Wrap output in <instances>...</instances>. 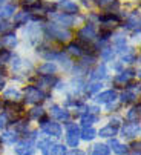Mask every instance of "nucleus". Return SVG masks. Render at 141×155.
<instances>
[{
  "instance_id": "1",
  "label": "nucleus",
  "mask_w": 141,
  "mask_h": 155,
  "mask_svg": "<svg viewBox=\"0 0 141 155\" xmlns=\"http://www.w3.org/2000/svg\"><path fill=\"white\" fill-rule=\"evenodd\" d=\"M46 32H48L49 38H54V40H58V41H67L72 37V32L69 29H66L60 25H54V23L46 26Z\"/></svg>"
},
{
  "instance_id": "2",
  "label": "nucleus",
  "mask_w": 141,
  "mask_h": 155,
  "mask_svg": "<svg viewBox=\"0 0 141 155\" xmlns=\"http://www.w3.org/2000/svg\"><path fill=\"white\" fill-rule=\"evenodd\" d=\"M44 98H46V94L35 86H28L25 89V100L28 103H40Z\"/></svg>"
},
{
  "instance_id": "3",
  "label": "nucleus",
  "mask_w": 141,
  "mask_h": 155,
  "mask_svg": "<svg viewBox=\"0 0 141 155\" xmlns=\"http://www.w3.org/2000/svg\"><path fill=\"white\" fill-rule=\"evenodd\" d=\"M95 35H97V31H95V28H93L92 25H86L84 28H81L80 31H78V41H81V43H90L93 38H95Z\"/></svg>"
},
{
  "instance_id": "4",
  "label": "nucleus",
  "mask_w": 141,
  "mask_h": 155,
  "mask_svg": "<svg viewBox=\"0 0 141 155\" xmlns=\"http://www.w3.org/2000/svg\"><path fill=\"white\" fill-rule=\"evenodd\" d=\"M67 144L72 146V147H77L78 146V141H80V129L78 126L75 124H67Z\"/></svg>"
},
{
  "instance_id": "5",
  "label": "nucleus",
  "mask_w": 141,
  "mask_h": 155,
  "mask_svg": "<svg viewBox=\"0 0 141 155\" xmlns=\"http://www.w3.org/2000/svg\"><path fill=\"white\" fill-rule=\"evenodd\" d=\"M67 52H69V54H72V55H83L84 52H87V45H86V43H81V41L69 43Z\"/></svg>"
},
{
  "instance_id": "6",
  "label": "nucleus",
  "mask_w": 141,
  "mask_h": 155,
  "mask_svg": "<svg viewBox=\"0 0 141 155\" xmlns=\"http://www.w3.org/2000/svg\"><path fill=\"white\" fill-rule=\"evenodd\" d=\"M32 152H34V144L29 140L28 141L25 140V141H21L15 146V153L17 155H32Z\"/></svg>"
},
{
  "instance_id": "7",
  "label": "nucleus",
  "mask_w": 141,
  "mask_h": 155,
  "mask_svg": "<svg viewBox=\"0 0 141 155\" xmlns=\"http://www.w3.org/2000/svg\"><path fill=\"white\" fill-rule=\"evenodd\" d=\"M43 130L46 132L48 135H54V137H61V126L58 123H52V121H48L44 123L43 126Z\"/></svg>"
},
{
  "instance_id": "8",
  "label": "nucleus",
  "mask_w": 141,
  "mask_h": 155,
  "mask_svg": "<svg viewBox=\"0 0 141 155\" xmlns=\"http://www.w3.org/2000/svg\"><path fill=\"white\" fill-rule=\"evenodd\" d=\"M51 115H52L54 118H57L58 121H67L69 117H70L66 109H63V107H60V106H57V104H54V106L51 107Z\"/></svg>"
},
{
  "instance_id": "9",
  "label": "nucleus",
  "mask_w": 141,
  "mask_h": 155,
  "mask_svg": "<svg viewBox=\"0 0 141 155\" xmlns=\"http://www.w3.org/2000/svg\"><path fill=\"white\" fill-rule=\"evenodd\" d=\"M133 77H135V71H133V69H127V71H124V72H121V74L116 75V77L113 78V83H115V84H127L129 80L133 78Z\"/></svg>"
},
{
  "instance_id": "10",
  "label": "nucleus",
  "mask_w": 141,
  "mask_h": 155,
  "mask_svg": "<svg viewBox=\"0 0 141 155\" xmlns=\"http://www.w3.org/2000/svg\"><path fill=\"white\" fill-rule=\"evenodd\" d=\"M115 100H116V92H115V91H112V89H109V91H104V92L98 94V95H97V98H95V101H97V103H112V101H115Z\"/></svg>"
},
{
  "instance_id": "11",
  "label": "nucleus",
  "mask_w": 141,
  "mask_h": 155,
  "mask_svg": "<svg viewBox=\"0 0 141 155\" xmlns=\"http://www.w3.org/2000/svg\"><path fill=\"white\" fill-rule=\"evenodd\" d=\"M54 18L58 21L60 25H63V26H70V25H74V21H75V17L72 14H66V12L54 14Z\"/></svg>"
},
{
  "instance_id": "12",
  "label": "nucleus",
  "mask_w": 141,
  "mask_h": 155,
  "mask_svg": "<svg viewBox=\"0 0 141 155\" xmlns=\"http://www.w3.org/2000/svg\"><path fill=\"white\" fill-rule=\"evenodd\" d=\"M139 132V124L138 123H127L123 126V135L127 137V138H132L135 137Z\"/></svg>"
},
{
  "instance_id": "13",
  "label": "nucleus",
  "mask_w": 141,
  "mask_h": 155,
  "mask_svg": "<svg viewBox=\"0 0 141 155\" xmlns=\"http://www.w3.org/2000/svg\"><path fill=\"white\" fill-rule=\"evenodd\" d=\"M54 141L51 138H44V140H40L38 141V149L44 153V155H51L52 153V149H54Z\"/></svg>"
},
{
  "instance_id": "14",
  "label": "nucleus",
  "mask_w": 141,
  "mask_h": 155,
  "mask_svg": "<svg viewBox=\"0 0 141 155\" xmlns=\"http://www.w3.org/2000/svg\"><path fill=\"white\" fill-rule=\"evenodd\" d=\"M0 43H2V46H5V48H14L17 45V37L12 32H6L2 38H0Z\"/></svg>"
},
{
  "instance_id": "15",
  "label": "nucleus",
  "mask_w": 141,
  "mask_h": 155,
  "mask_svg": "<svg viewBox=\"0 0 141 155\" xmlns=\"http://www.w3.org/2000/svg\"><path fill=\"white\" fill-rule=\"evenodd\" d=\"M58 5L66 14H77V11H78V6L74 2H69V0H60Z\"/></svg>"
},
{
  "instance_id": "16",
  "label": "nucleus",
  "mask_w": 141,
  "mask_h": 155,
  "mask_svg": "<svg viewBox=\"0 0 141 155\" xmlns=\"http://www.w3.org/2000/svg\"><path fill=\"white\" fill-rule=\"evenodd\" d=\"M57 71V66L52 63V61H48V63H43L40 68H38V72L41 75H51Z\"/></svg>"
},
{
  "instance_id": "17",
  "label": "nucleus",
  "mask_w": 141,
  "mask_h": 155,
  "mask_svg": "<svg viewBox=\"0 0 141 155\" xmlns=\"http://www.w3.org/2000/svg\"><path fill=\"white\" fill-rule=\"evenodd\" d=\"M97 120H98V117L97 115H93V114H86V115H83L81 117V123H83V126L84 127H90L93 123H97Z\"/></svg>"
},
{
  "instance_id": "18",
  "label": "nucleus",
  "mask_w": 141,
  "mask_h": 155,
  "mask_svg": "<svg viewBox=\"0 0 141 155\" xmlns=\"http://www.w3.org/2000/svg\"><path fill=\"white\" fill-rule=\"evenodd\" d=\"M109 144H110V147H112L116 153H120V155H123V153H126V152H127V146H124V144L118 143L116 140H110V141H109Z\"/></svg>"
},
{
  "instance_id": "19",
  "label": "nucleus",
  "mask_w": 141,
  "mask_h": 155,
  "mask_svg": "<svg viewBox=\"0 0 141 155\" xmlns=\"http://www.w3.org/2000/svg\"><path fill=\"white\" fill-rule=\"evenodd\" d=\"M98 20L103 21V23H118V21H120V15H116V14H106V15H100Z\"/></svg>"
},
{
  "instance_id": "20",
  "label": "nucleus",
  "mask_w": 141,
  "mask_h": 155,
  "mask_svg": "<svg viewBox=\"0 0 141 155\" xmlns=\"http://www.w3.org/2000/svg\"><path fill=\"white\" fill-rule=\"evenodd\" d=\"M116 132H118L116 127L106 126V127L100 129V132H97V135H100V137H112V135H116Z\"/></svg>"
},
{
  "instance_id": "21",
  "label": "nucleus",
  "mask_w": 141,
  "mask_h": 155,
  "mask_svg": "<svg viewBox=\"0 0 141 155\" xmlns=\"http://www.w3.org/2000/svg\"><path fill=\"white\" fill-rule=\"evenodd\" d=\"M126 28L129 29H136L139 31V18H138V14H133L127 21H126Z\"/></svg>"
},
{
  "instance_id": "22",
  "label": "nucleus",
  "mask_w": 141,
  "mask_h": 155,
  "mask_svg": "<svg viewBox=\"0 0 141 155\" xmlns=\"http://www.w3.org/2000/svg\"><path fill=\"white\" fill-rule=\"evenodd\" d=\"M138 118H139V104H136L135 107H132L129 112H127V120L129 121L138 123Z\"/></svg>"
},
{
  "instance_id": "23",
  "label": "nucleus",
  "mask_w": 141,
  "mask_h": 155,
  "mask_svg": "<svg viewBox=\"0 0 141 155\" xmlns=\"http://www.w3.org/2000/svg\"><path fill=\"white\" fill-rule=\"evenodd\" d=\"M15 11V6L14 5H3V6H0V17H3V18H8L9 15H12Z\"/></svg>"
},
{
  "instance_id": "24",
  "label": "nucleus",
  "mask_w": 141,
  "mask_h": 155,
  "mask_svg": "<svg viewBox=\"0 0 141 155\" xmlns=\"http://www.w3.org/2000/svg\"><path fill=\"white\" fill-rule=\"evenodd\" d=\"M104 77H106V66L104 64L98 66V68L90 74V78L92 80H100V78H104Z\"/></svg>"
},
{
  "instance_id": "25",
  "label": "nucleus",
  "mask_w": 141,
  "mask_h": 155,
  "mask_svg": "<svg viewBox=\"0 0 141 155\" xmlns=\"http://www.w3.org/2000/svg\"><path fill=\"white\" fill-rule=\"evenodd\" d=\"M80 135H81L83 140L90 141V140H93V138L97 137V130H95V129H92V127H86V129L83 130V134H80Z\"/></svg>"
},
{
  "instance_id": "26",
  "label": "nucleus",
  "mask_w": 141,
  "mask_h": 155,
  "mask_svg": "<svg viewBox=\"0 0 141 155\" xmlns=\"http://www.w3.org/2000/svg\"><path fill=\"white\" fill-rule=\"evenodd\" d=\"M92 155H109V147L106 144H95Z\"/></svg>"
},
{
  "instance_id": "27",
  "label": "nucleus",
  "mask_w": 141,
  "mask_h": 155,
  "mask_svg": "<svg viewBox=\"0 0 141 155\" xmlns=\"http://www.w3.org/2000/svg\"><path fill=\"white\" fill-rule=\"evenodd\" d=\"M17 134L15 132H12V130H9V132H5V134L2 135V140L5 141V143H8V144H12L14 141H17Z\"/></svg>"
},
{
  "instance_id": "28",
  "label": "nucleus",
  "mask_w": 141,
  "mask_h": 155,
  "mask_svg": "<svg viewBox=\"0 0 141 155\" xmlns=\"http://www.w3.org/2000/svg\"><path fill=\"white\" fill-rule=\"evenodd\" d=\"M115 49L118 51V52H124L127 48H126V40H124V37H116L115 38Z\"/></svg>"
},
{
  "instance_id": "29",
  "label": "nucleus",
  "mask_w": 141,
  "mask_h": 155,
  "mask_svg": "<svg viewBox=\"0 0 141 155\" xmlns=\"http://www.w3.org/2000/svg\"><path fill=\"white\" fill-rule=\"evenodd\" d=\"M28 18H29V14H28V11H25V12H18L14 17V21H15L17 25H21V23H26Z\"/></svg>"
},
{
  "instance_id": "30",
  "label": "nucleus",
  "mask_w": 141,
  "mask_h": 155,
  "mask_svg": "<svg viewBox=\"0 0 141 155\" xmlns=\"http://www.w3.org/2000/svg\"><path fill=\"white\" fill-rule=\"evenodd\" d=\"M43 115H44V110H43V107H34V109H31V110H29V117H31V118L40 120Z\"/></svg>"
},
{
  "instance_id": "31",
  "label": "nucleus",
  "mask_w": 141,
  "mask_h": 155,
  "mask_svg": "<svg viewBox=\"0 0 141 155\" xmlns=\"http://www.w3.org/2000/svg\"><path fill=\"white\" fill-rule=\"evenodd\" d=\"M57 81H58V80H57V78H54V77H51V75H43V77H41V80H40V83H41V84H44L46 87L54 86Z\"/></svg>"
},
{
  "instance_id": "32",
  "label": "nucleus",
  "mask_w": 141,
  "mask_h": 155,
  "mask_svg": "<svg viewBox=\"0 0 141 155\" xmlns=\"http://www.w3.org/2000/svg\"><path fill=\"white\" fill-rule=\"evenodd\" d=\"M5 98H8V100H14V101H15V100L20 98V92L12 87V89H8V91L5 92Z\"/></svg>"
},
{
  "instance_id": "33",
  "label": "nucleus",
  "mask_w": 141,
  "mask_h": 155,
  "mask_svg": "<svg viewBox=\"0 0 141 155\" xmlns=\"http://www.w3.org/2000/svg\"><path fill=\"white\" fill-rule=\"evenodd\" d=\"M133 100H135V94H133V92L126 91V92L121 94V101H123V103H132Z\"/></svg>"
},
{
  "instance_id": "34",
  "label": "nucleus",
  "mask_w": 141,
  "mask_h": 155,
  "mask_svg": "<svg viewBox=\"0 0 141 155\" xmlns=\"http://www.w3.org/2000/svg\"><path fill=\"white\" fill-rule=\"evenodd\" d=\"M101 57H103V60L109 61V60H112V58H113V51H112L110 48H104V49H103V52H101Z\"/></svg>"
},
{
  "instance_id": "35",
  "label": "nucleus",
  "mask_w": 141,
  "mask_h": 155,
  "mask_svg": "<svg viewBox=\"0 0 141 155\" xmlns=\"http://www.w3.org/2000/svg\"><path fill=\"white\" fill-rule=\"evenodd\" d=\"M11 58V52L8 49H2L0 51V63H6Z\"/></svg>"
},
{
  "instance_id": "36",
  "label": "nucleus",
  "mask_w": 141,
  "mask_h": 155,
  "mask_svg": "<svg viewBox=\"0 0 141 155\" xmlns=\"http://www.w3.org/2000/svg\"><path fill=\"white\" fill-rule=\"evenodd\" d=\"M51 155H66V147H64V146H61V144L54 146V149H52V153H51Z\"/></svg>"
},
{
  "instance_id": "37",
  "label": "nucleus",
  "mask_w": 141,
  "mask_h": 155,
  "mask_svg": "<svg viewBox=\"0 0 141 155\" xmlns=\"http://www.w3.org/2000/svg\"><path fill=\"white\" fill-rule=\"evenodd\" d=\"M100 87H101V83H92V84H89V86L86 87V91H87L89 94H93V92H97Z\"/></svg>"
},
{
  "instance_id": "38",
  "label": "nucleus",
  "mask_w": 141,
  "mask_h": 155,
  "mask_svg": "<svg viewBox=\"0 0 141 155\" xmlns=\"http://www.w3.org/2000/svg\"><path fill=\"white\" fill-rule=\"evenodd\" d=\"M93 61H95V57H92V55H89V57H84L81 61H80V64L81 66H90Z\"/></svg>"
},
{
  "instance_id": "39",
  "label": "nucleus",
  "mask_w": 141,
  "mask_h": 155,
  "mask_svg": "<svg viewBox=\"0 0 141 155\" xmlns=\"http://www.w3.org/2000/svg\"><path fill=\"white\" fill-rule=\"evenodd\" d=\"M11 29V23H8V21H0V32H6Z\"/></svg>"
},
{
  "instance_id": "40",
  "label": "nucleus",
  "mask_w": 141,
  "mask_h": 155,
  "mask_svg": "<svg viewBox=\"0 0 141 155\" xmlns=\"http://www.w3.org/2000/svg\"><path fill=\"white\" fill-rule=\"evenodd\" d=\"M115 2V0H97V3L100 6H107V5H112Z\"/></svg>"
},
{
  "instance_id": "41",
  "label": "nucleus",
  "mask_w": 141,
  "mask_h": 155,
  "mask_svg": "<svg viewBox=\"0 0 141 155\" xmlns=\"http://www.w3.org/2000/svg\"><path fill=\"white\" fill-rule=\"evenodd\" d=\"M20 64H21V60H20L18 57H15L14 61H12V68H14V69H18V68H20Z\"/></svg>"
},
{
  "instance_id": "42",
  "label": "nucleus",
  "mask_w": 141,
  "mask_h": 155,
  "mask_svg": "<svg viewBox=\"0 0 141 155\" xmlns=\"http://www.w3.org/2000/svg\"><path fill=\"white\" fill-rule=\"evenodd\" d=\"M133 60H135L133 55H124L123 57V61H126V63H133Z\"/></svg>"
},
{
  "instance_id": "43",
  "label": "nucleus",
  "mask_w": 141,
  "mask_h": 155,
  "mask_svg": "<svg viewBox=\"0 0 141 155\" xmlns=\"http://www.w3.org/2000/svg\"><path fill=\"white\" fill-rule=\"evenodd\" d=\"M66 155H84V152H83V150H78V149H74L72 152H69V153H66Z\"/></svg>"
},
{
  "instance_id": "44",
  "label": "nucleus",
  "mask_w": 141,
  "mask_h": 155,
  "mask_svg": "<svg viewBox=\"0 0 141 155\" xmlns=\"http://www.w3.org/2000/svg\"><path fill=\"white\" fill-rule=\"evenodd\" d=\"M35 2H38V0H23V5L28 8V6H31L32 3H35Z\"/></svg>"
},
{
  "instance_id": "45",
  "label": "nucleus",
  "mask_w": 141,
  "mask_h": 155,
  "mask_svg": "<svg viewBox=\"0 0 141 155\" xmlns=\"http://www.w3.org/2000/svg\"><path fill=\"white\" fill-rule=\"evenodd\" d=\"M5 124H6V118H5L3 115H0V129H3Z\"/></svg>"
},
{
  "instance_id": "46",
  "label": "nucleus",
  "mask_w": 141,
  "mask_h": 155,
  "mask_svg": "<svg viewBox=\"0 0 141 155\" xmlns=\"http://www.w3.org/2000/svg\"><path fill=\"white\" fill-rule=\"evenodd\" d=\"M2 75H3V74H0V89H2V87H3V81H2Z\"/></svg>"
},
{
  "instance_id": "47",
  "label": "nucleus",
  "mask_w": 141,
  "mask_h": 155,
  "mask_svg": "<svg viewBox=\"0 0 141 155\" xmlns=\"http://www.w3.org/2000/svg\"><path fill=\"white\" fill-rule=\"evenodd\" d=\"M132 155H139V150H136L135 153H132Z\"/></svg>"
},
{
  "instance_id": "48",
  "label": "nucleus",
  "mask_w": 141,
  "mask_h": 155,
  "mask_svg": "<svg viewBox=\"0 0 141 155\" xmlns=\"http://www.w3.org/2000/svg\"><path fill=\"white\" fill-rule=\"evenodd\" d=\"M5 3V0H0V5H3Z\"/></svg>"
},
{
  "instance_id": "49",
  "label": "nucleus",
  "mask_w": 141,
  "mask_h": 155,
  "mask_svg": "<svg viewBox=\"0 0 141 155\" xmlns=\"http://www.w3.org/2000/svg\"><path fill=\"white\" fill-rule=\"evenodd\" d=\"M0 106H2V103H0Z\"/></svg>"
}]
</instances>
